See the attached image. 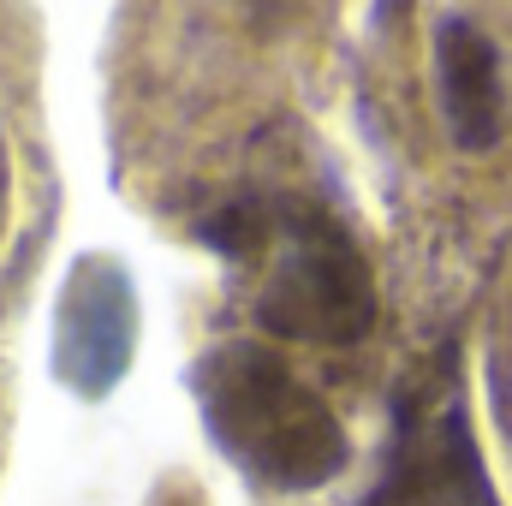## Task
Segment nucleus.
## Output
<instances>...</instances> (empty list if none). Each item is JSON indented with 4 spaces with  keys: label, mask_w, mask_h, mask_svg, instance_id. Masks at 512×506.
Wrapping results in <instances>:
<instances>
[{
    "label": "nucleus",
    "mask_w": 512,
    "mask_h": 506,
    "mask_svg": "<svg viewBox=\"0 0 512 506\" xmlns=\"http://www.w3.org/2000/svg\"><path fill=\"white\" fill-rule=\"evenodd\" d=\"M197 399L221 453L239 459L268 489H286V495L322 489L352 459L340 417L268 346H251V340L215 346L197 364Z\"/></svg>",
    "instance_id": "f257e3e1"
},
{
    "label": "nucleus",
    "mask_w": 512,
    "mask_h": 506,
    "mask_svg": "<svg viewBox=\"0 0 512 506\" xmlns=\"http://www.w3.org/2000/svg\"><path fill=\"white\" fill-rule=\"evenodd\" d=\"M274 215L280 221H274V239H268L274 251L256 286V322L304 346L364 340L376 322V274L352 227L310 197H280Z\"/></svg>",
    "instance_id": "f03ea898"
},
{
    "label": "nucleus",
    "mask_w": 512,
    "mask_h": 506,
    "mask_svg": "<svg viewBox=\"0 0 512 506\" xmlns=\"http://www.w3.org/2000/svg\"><path fill=\"white\" fill-rule=\"evenodd\" d=\"M435 108H441L447 143L465 155H495V143L512 126V84L501 42L471 12H453L435 30Z\"/></svg>",
    "instance_id": "7ed1b4c3"
},
{
    "label": "nucleus",
    "mask_w": 512,
    "mask_h": 506,
    "mask_svg": "<svg viewBox=\"0 0 512 506\" xmlns=\"http://www.w3.org/2000/svg\"><path fill=\"white\" fill-rule=\"evenodd\" d=\"M126 304H131V286L120 274V262H102V256L78 262V280H72V292L60 304V381H72L84 399H102L126 376L131 346L108 340V322H102V316H114Z\"/></svg>",
    "instance_id": "20e7f679"
},
{
    "label": "nucleus",
    "mask_w": 512,
    "mask_h": 506,
    "mask_svg": "<svg viewBox=\"0 0 512 506\" xmlns=\"http://www.w3.org/2000/svg\"><path fill=\"white\" fill-rule=\"evenodd\" d=\"M0 233H6V155H0Z\"/></svg>",
    "instance_id": "39448f33"
}]
</instances>
